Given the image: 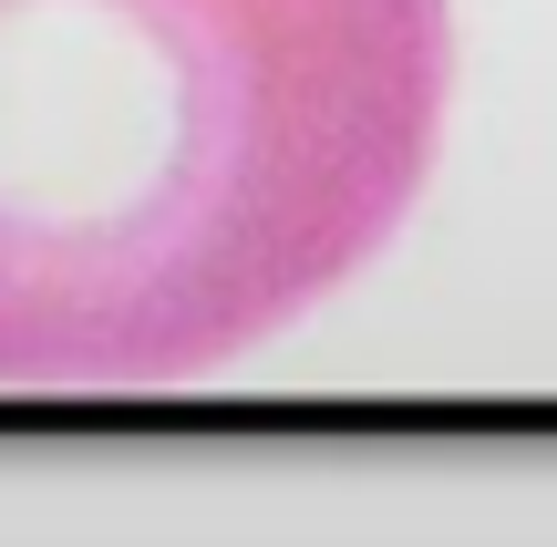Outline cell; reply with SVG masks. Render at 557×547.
Masks as SVG:
<instances>
[{"mask_svg":"<svg viewBox=\"0 0 557 547\" xmlns=\"http://www.w3.org/2000/svg\"><path fill=\"white\" fill-rule=\"evenodd\" d=\"M444 83V0H0V383L259 351L403 227Z\"/></svg>","mask_w":557,"mask_h":547,"instance_id":"1","label":"cell"}]
</instances>
